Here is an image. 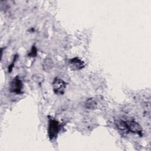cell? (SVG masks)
<instances>
[{
	"label": "cell",
	"mask_w": 151,
	"mask_h": 151,
	"mask_svg": "<svg viewBox=\"0 0 151 151\" xmlns=\"http://www.w3.org/2000/svg\"><path fill=\"white\" fill-rule=\"evenodd\" d=\"M67 87L66 83L61 78H55L52 82V88L55 94L62 95L64 93Z\"/></svg>",
	"instance_id": "7a4b0ae2"
},
{
	"label": "cell",
	"mask_w": 151,
	"mask_h": 151,
	"mask_svg": "<svg viewBox=\"0 0 151 151\" xmlns=\"http://www.w3.org/2000/svg\"><path fill=\"white\" fill-rule=\"evenodd\" d=\"M34 53H35V54H37V50H36V48H35V47H32V50H31V52H30V53H29V55H31L32 57H34V56H35V55L34 54Z\"/></svg>",
	"instance_id": "ba28073f"
},
{
	"label": "cell",
	"mask_w": 151,
	"mask_h": 151,
	"mask_svg": "<svg viewBox=\"0 0 151 151\" xmlns=\"http://www.w3.org/2000/svg\"><path fill=\"white\" fill-rule=\"evenodd\" d=\"M85 106L88 109H94L97 106V102L94 99H88L85 103Z\"/></svg>",
	"instance_id": "52a82bcc"
},
{
	"label": "cell",
	"mask_w": 151,
	"mask_h": 151,
	"mask_svg": "<svg viewBox=\"0 0 151 151\" xmlns=\"http://www.w3.org/2000/svg\"><path fill=\"white\" fill-rule=\"evenodd\" d=\"M60 129V124L57 120L53 119L49 120L48 133V136L51 140H53L57 137Z\"/></svg>",
	"instance_id": "6da1fadb"
},
{
	"label": "cell",
	"mask_w": 151,
	"mask_h": 151,
	"mask_svg": "<svg viewBox=\"0 0 151 151\" xmlns=\"http://www.w3.org/2000/svg\"><path fill=\"white\" fill-rule=\"evenodd\" d=\"M69 65L71 69L73 70H77L83 68L84 66V63L78 58L75 57L69 61Z\"/></svg>",
	"instance_id": "5b68a950"
},
{
	"label": "cell",
	"mask_w": 151,
	"mask_h": 151,
	"mask_svg": "<svg viewBox=\"0 0 151 151\" xmlns=\"http://www.w3.org/2000/svg\"><path fill=\"white\" fill-rule=\"evenodd\" d=\"M53 67V62L50 58H46L44 59L42 63V68L45 71H50Z\"/></svg>",
	"instance_id": "8992f818"
},
{
	"label": "cell",
	"mask_w": 151,
	"mask_h": 151,
	"mask_svg": "<svg viewBox=\"0 0 151 151\" xmlns=\"http://www.w3.org/2000/svg\"><path fill=\"white\" fill-rule=\"evenodd\" d=\"M23 88V84L18 77L14 78L9 84V90L11 91L19 94L21 93Z\"/></svg>",
	"instance_id": "277c9868"
},
{
	"label": "cell",
	"mask_w": 151,
	"mask_h": 151,
	"mask_svg": "<svg viewBox=\"0 0 151 151\" xmlns=\"http://www.w3.org/2000/svg\"><path fill=\"white\" fill-rule=\"evenodd\" d=\"M126 129L128 132L137 134L140 136L142 135V126L136 122L134 120H128L125 122Z\"/></svg>",
	"instance_id": "3957f363"
}]
</instances>
